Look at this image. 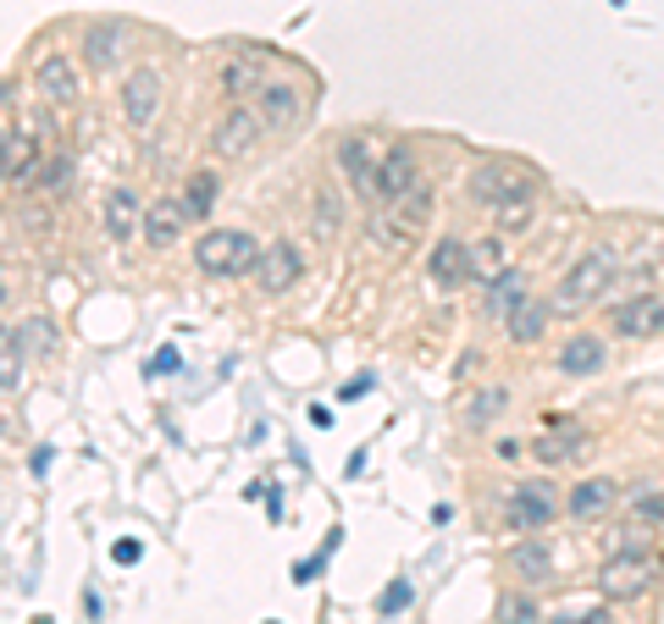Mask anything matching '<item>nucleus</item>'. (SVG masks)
Segmentation results:
<instances>
[{
    "instance_id": "1",
    "label": "nucleus",
    "mask_w": 664,
    "mask_h": 624,
    "mask_svg": "<svg viewBox=\"0 0 664 624\" xmlns=\"http://www.w3.org/2000/svg\"><path fill=\"white\" fill-rule=\"evenodd\" d=\"M614 277H620V260H614V249H592V255H581L565 277H559V288H554V315H581V310H592L609 288H614Z\"/></svg>"
},
{
    "instance_id": "2",
    "label": "nucleus",
    "mask_w": 664,
    "mask_h": 624,
    "mask_svg": "<svg viewBox=\"0 0 664 624\" xmlns=\"http://www.w3.org/2000/svg\"><path fill=\"white\" fill-rule=\"evenodd\" d=\"M255 260H260V244L238 227H211L194 244V266L211 277H244V271H255Z\"/></svg>"
},
{
    "instance_id": "3",
    "label": "nucleus",
    "mask_w": 664,
    "mask_h": 624,
    "mask_svg": "<svg viewBox=\"0 0 664 624\" xmlns=\"http://www.w3.org/2000/svg\"><path fill=\"white\" fill-rule=\"evenodd\" d=\"M471 205L482 211H499V205H515V200H537V177L526 166H510V161H482L465 183Z\"/></svg>"
},
{
    "instance_id": "4",
    "label": "nucleus",
    "mask_w": 664,
    "mask_h": 624,
    "mask_svg": "<svg viewBox=\"0 0 664 624\" xmlns=\"http://www.w3.org/2000/svg\"><path fill=\"white\" fill-rule=\"evenodd\" d=\"M653 585V558L647 552H609L603 563H598V591L609 596V602H631V596H642Z\"/></svg>"
},
{
    "instance_id": "5",
    "label": "nucleus",
    "mask_w": 664,
    "mask_h": 624,
    "mask_svg": "<svg viewBox=\"0 0 664 624\" xmlns=\"http://www.w3.org/2000/svg\"><path fill=\"white\" fill-rule=\"evenodd\" d=\"M565 503H559V492L548 486V481H521L515 492H510V508H504V519H510V530H548L554 525V514H559Z\"/></svg>"
},
{
    "instance_id": "6",
    "label": "nucleus",
    "mask_w": 664,
    "mask_h": 624,
    "mask_svg": "<svg viewBox=\"0 0 664 624\" xmlns=\"http://www.w3.org/2000/svg\"><path fill=\"white\" fill-rule=\"evenodd\" d=\"M609 332H614V337H625V343L658 337V332H664V299H658V293L620 299V304L609 310Z\"/></svg>"
},
{
    "instance_id": "7",
    "label": "nucleus",
    "mask_w": 664,
    "mask_h": 624,
    "mask_svg": "<svg viewBox=\"0 0 664 624\" xmlns=\"http://www.w3.org/2000/svg\"><path fill=\"white\" fill-rule=\"evenodd\" d=\"M255 144H260V117H255L244 100H233V106L222 111L216 133H211V150H216L222 161H244Z\"/></svg>"
},
{
    "instance_id": "8",
    "label": "nucleus",
    "mask_w": 664,
    "mask_h": 624,
    "mask_svg": "<svg viewBox=\"0 0 664 624\" xmlns=\"http://www.w3.org/2000/svg\"><path fill=\"white\" fill-rule=\"evenodd\" d=\"M410 189H421V161H416V150H410V144L383 150V155H377V205H394V200H405Z\"/></svg>"
},
{
    "instance_id": "9",
    "label": "nucleus",
    "mask_w": 664,
    "mask_h": 624,
    "mask_svg": "<svg viewBox=\"0 0 664 624\" xmlns=\"http://www.w3.org/2000/svg\"><path fill=\"white\" fill-rule=\"evenodd\" d=\"M161 73L156 67H139L128 84H122V117H128V128H156V117H161Z\"/></svg>"
},
{
    "instance_id": "10",
    "label": "nucleus",
    "mask_w": 664,
    "mask_h": 624,
    "mask_svg": "<svg viewBox=\"0 0 664 624\" xmlns=\"http://www.w3.org/2000/svg\"><path fill=\"white\" fill-rule=\"evenodd\" d=\"M255 117H260V128H271V133H293V128H299V117H304L299 89H293V84H282V78H266V84H260V95H255Z\"/></svg>"
},
{
    "instance_id": "11",
    "label": "nucleus",
    "mask_w": 664,
    "mask_h": 624,
    "mask_svg": "<svg viewBox=\"0 0 664 624\" xmlns=\"http://www.w3.org/2000/svg\"><path fill=\"white\" fill-rule=\"evenodd\" d=\"M339 166H344L350 189L377 205V150H372L366 133H344V139H339Z\"/></svg>"
},
{
    "instance_id": "12",
    "label": "nucleus",
    "mask_w": 664,
    "mask_h": 624,
    "mask_svg": "<svg viewBox=\"0 0 664 624\" xmlns=\"http://www.w3.org/2000/svg\"><path fill=\"white\" fill-rule=\"evenodd\" d=\"M299 266H304V260H299V249H293L288 238H277V244H266V249H260V260H255V271H249V277H255V288H260V293H288V288L299 282Z\"/></svg>"
},
{
    "instance_id": "13",
    "label": "nucleus",
    "mask_w": 664,
    "mask_h": 624,
    "mask_svg": "<svg viewBox=\"0 0 664 624\" xmlns=\"http://www.w3.org/2000/svg\"><path fill=\"white\" fill-rule=\"evenodd\" d=\"M614 503H620V486H614L609 475H587V481H576V486H570L565 514H570V519H581V525H592V519H603Z\"/></svg>"
},
{
    "instance_id": "14",
    "label": "nucleus",
    "mask_w": 664,
    "mask_h": 624,
    "mask_svg": "<svg viewBox=\"0 0 664 624\" xmlns=\"http://www.w3.org/2000/svg\"><path fill=\"white\" fill-rule=\"evenodd\" d=\"M122 51H128V29L122 23H89L84 29V67L111 73L122 62Z\"/></svg>"
},
{
    "instance_id": "15",
    "label": "nucleus",
    "mask_w": 664,
    "mask_h": 624,
    "mask_svg": "<svg viewBox=\"0 0 664 624\" xmlns=\"http://www.w3.org/2000/svg\"><path fill=\"white\" fill-rule=\"evenodd\" d=\"M266 84V51H238L222 62V95L227 100H244V95H260Z\"/></svg>"
},
{
    "instance_id": "16",
    "label": "nucleus",
    "mask_w": 664,
    "mask_h": 624,
    "mask_svg": "<svg viewBox=\"0 0 664 624\" xmlns=\"http://www.w3.org/2000/svg\"><path fill=\"white\" fill-rule=\"evenodd\" d=\"M34 89H40L51 106H73L78 89H84V78H78V67H73L67 56H45V62L34 67Z\"/></svg>"
},
{
    "instance_id": "17",
    "label": "nucleus",
    "mask_w": 664,
    "mask_h": 624,
    "mask_svg": "<svg viewBox=\"0 0 664 624\" xmlns=\"http://www.w3.org/2000/svg\"><path fill=\"white\" fill-rule=\"evenodd\" d=\"M510 574H515V580H526V585L554 580V547H548V541H537V536L515 541V547H510Z\"/></svg>"
},
{
    "instance_id": "18",
    "label": "nucleus",
    "mask_w": 664,
    "mask_h": 624,
    "mask_svg": "<svg viewBox=\"0 0 664 624\" xmlns=\"http://www.w3.org/2000/svg\"><path fill=\"white\" fill-rule=\"evenodd\" d=\"M183 227H189L183 205H178V200H156V205L144 211V227H139V233H144V244H150V249H172Z\"/></svg>"
},
{
    "instance_id": "19",
    "label": "nucleus",
    "mask_w": 664,
    "mask_h": 624,
    "mask_svg": "<svg viewBox=\"0 0 664 624\" xmlns=\"http://www.w3.org/2000/svg\"><path fill=\"white\" fill-rule=\"evenodd\" d=\"M465 271H471V282H499V277L510 271L504 233H493V238H471V244H465Z\"/></svg>"
},
{
    "instance_id": "20",
    "label": "nucleus",
    "mask_w": 664,
    "mask_h": 624,
    "mask_svg": "<svg viewBox=\"0 0 664 624\" xmlns=\"http://www.w3.org/2000/svg\"><path fill=\"white\" fill-rule=\"evenodd\" d=\"M603 359H609V348H603V337H592V332H581V337H570L565 348H559V376H598L603 370Z\"/></svg>"
},
{
    "instance_id": "21",
    "label": "nucleus",
    "mask_w": 664,
    "mask_h": 624,
    "mask_svg": "<svg viewBox=\"0 0 664 624\" xmlns=\"http://www.w3.org/2000/svg\"><path fill=\"white\" fill-rule=\"evenodd\" d=\"M139 227H144V205L133 200V189H111V194H106V238L122 244V238H133Z\"/></svg>"
},
{
    "instance_id": "22",
    "label": "nucleus",
    "mask_w": 664,
    "mask_h": 624,
    "mask_svg": "<svg viewBox=\"0 0 664 624\" xmlns=\"http://www.w3.org/2000/svg\"><path fill=\"white\" fill-rule=\"evenodd\" d=\"M216 194H222V177H216V172H189V177H183L178 205H183V216H189V222H211Z\"/></svg>"
},
{
    "instance_id": "23",
    "label": "nucleus",
    "mask_w": 664,
    "mask_h": 624,
    "mask_svg": "<svg viewBox=\"0 0 664 624\" xmlns=\"http://www.w3.org/2000/svg\"><path fill=\"white\" fill-rule=\"evenodd\" d=\"M427 271H432V282H438V288H460V282L471 277V271H465V244H460V238H443V244L432 249Z\"/></svg>"
},
{
    "instance_id": "24",
    "label": "nucleus",
    "mask_w": 664,
    "mask_h": 624,
    "mask_svg": "<svg viewBox=\"0 0 664 624\" xmlns=\"http://www.w3.org/2000/svg\"><path fill=\"white\" fill-rule=\"evenodd\" d=\"M521 304H526V277H521V271H504L499 282H488V304H482V310H488L493 321H510Z\"/></svg>"
},
{
    "instance_id": "25",
    "label": "nucleus",
    "mask_w": 664,
    "mask_h": 624,
    "mask_svg": "<svg viewBox=\"0 0 664 624\" xmlns=\"http://www.w3.org/2000/svg\"><path fill=\"white\" fill-rule=\"evenodd\" d=\"M548 321H554V304H543V299H526L510 321H504V332H510V343H537L543 332H548Z\"/></svg>"
},
{
    "instance_id": "26",
    "label": "nucleus",
    "mask_w": 664,
    "mask_h": 624,
    "mask_svg": "<svg viewBox=\"0 0 664 624\" xmlns=\"http://www.w3.org/2000/svg\"><path fill=\"white\" fill-rule=\"evenodd\" d=\"M23 387V337L12 326H0V392Z\"/></svg>"
},
{
    "instance_id": "27",
    "label": "nucleus",
    "mask_w": 664,
    "mask_h": 624,
    "mask_svg": "<svg viewBox=\"0 0 664 624\" xmlns=\"http://www.w3.org/2000/svg\"><path fill=\"white\" fill-rule=\"evenodd\" d=\"M504 409H510V387H482V392L465 404V426L482 431V426H488L493 415H504Z\"/></svg>"
},
{
    "instance_id": "28",
    "label": "nucleus",
    "mask_w": 664,
    "mask_h": 624,
    "mask_svg": "<svg viewBox=\"0 0 664 624\" xmlns=\"http://www.w3.org/2000/svg\"><path fill=\"white\" fill-rule=\"evenodd\" d=\"M614 552H653V525L647 519H620L614 525Z\"/></svg>"
},
{
    "instance_id": "29",
    "label": "nucleus",
    "mask_w": 664,
    "mask_h": 624,
    "mask_svg": "<svg viewBox=\"0 0 664 624\" xmlns=\"http://www.w3.org/2000/svg\"><path fill=\"white\" fill-rule=\"evenodd\" d=\"M339 222H344V205H339V194H332V189H315V233L321 238H332V233H339Z\"/></svg>"
},
{
    "instance_id": "30",
    "label": "nucleus",
    "mask_w": 664,
    "mask_h": 624,
    "mask_svg": "<svg viewBox=\"0 0 664 624\" xmlns=\"http://www.w3.org/2000/svg\"><path fill=\"white\" fill-rule=\"evenodd\" d=\"M339 541H344V530H332V536H326V541H321V552H310V558H299V563H293V569H288V574H293V580H299V585H310V580H315V574H321V563H326V558H332V552H339Z\"/></svg>"
},
{
    "instance_id": "31",
    "label": "nucleus",
    "mask_w": 664,
    "mask_h": 624,
    "mask_svg": "<svg viewBox=\"0 0 664 624\" xmlns=\"http://www.w3.org/2000/svg\"><path fill=\"white\" fill-rule=\"evenodd\" d=\"M537 618H543V607H537L526 591H515V596L499 602V624H537Z\"/></svg>"
},
{
    "instance_id": "32",
    "label": "nucleus",
    "mask_w": 664,
    "mask_h": 624,
    "mask_svg": "<svg viewBox=\"0 0 664 624\" xmlns=\"http://www.w3.org/2000/svg\"><path fill=\"white\" fill-rule=\"evenodd\" d=\"M493 227H499V233H526V227H532V200L499 205V211H493Z\"/></svg>"
},
{
    "instance_id": "33",
    "label": "nucleus",
    "mask_w": 664,
    "mask_h": 624,
    "mask_svg": "<svg viewBox=\"0 0 664 624\" xmlns=\"http://www.w3.org/2000/svg\"><path fill=\"white\" fill-rule=\"evenodd\" d=\"M410 596H416V591H410V580H394V585L383 591V607H377V613H383V618H394L399 607H410Z\"/></svg>"
},
{
    "instance_id": "34",
    "label": "nucleus",
    "mask_w": 664,
    "mask_h": 624,
    "mask_svg": "<svg viewBox=\"0 0 664 624\" xmlns=\"http://www.w3.org/2000/svg\"><path fill=\"white\" fill-rule=\"evenodd\" d=\"M532 453H537L543 464H565V459H570V448H565V437H537V442H532Z\"/></svg>"
},
{
    "instance_id": "35",
    "label": "nucleus",
    "mask_w": 664,
    "mask_h": 624,
    "mask_svg": "<svg viewBox=\"0 0 664 624\" xmlns=\"http://www.w3.org/2000/svg\"><path fill=\"white\" fill-rule=\"evenodd\" d=\"M372 387H377V376H372V370H361V376H350V381L339 387V404H355V398H366Z\"/></svg>"
},
{
    "instance_id": "36",
    "label": "nucleus",
    "mask_w": 664,
    "mask_h": 624,
    "mask_svg": "<svg viewBox=\"0 0 664 624\" xmlns=\"http://www.w3.org/2000/svg\"><path fill=\"white\" fill-rule=\"evenodd\" d=\"M178 365H183V359H178V348H156V359H150L144 370H150V376H172Z\"/></svg>"
},
{
    "instance_id": "37",
    "label": "nucleus",
    "mask_w": 664,
    "mask_h": 624,
    "mask_svg": "<svg viewBox=\"0 0 664 624\" xmlns=\"http://www.w3.org/2000/svg\"><path fill=\"white\" fill-rule=\"evenodd\" d=\"M73 183V161H51L45 166V189H67Z\"/></svg>"
},
{
    "instance_id": "38",
    "label": "nucleus",
    "mask_w": 664,
    "mask_h": 624,
    "mask_svg": "<svg viewBox=\"0 0 664 624\" xmlns=\"http://www.w3.org/2000/svg\"><path fill=\"white\" fill-rule=\"evenodd\" d=\"M111 558H117V563H122V569H128V563H139V558H144V547H139V541H133V536H122V541H117V547H111Z\"/></svg>"
},
{
    "instance_id": "39",
    "label": "nucleus",
    "mask_w": 664,
    "mask_h": 624,
    "mask_svg": "<svg viewBox=\"0 0 664 624\" xmlns=\"http://www.w3.org/2000/svg\"><path fill=\"white\" fill-rule=\"evenodd\" d=\"M554 624H614V618H609V607H592V613H559Z\"/></svg>"
},
{
    "instance_id": "40",
    "label": "nucleus",
    "mask_w": 664,
    "mask_h": 624,
    "mask_svg": "<svg viewBox=\"0 0 664 624\" xmlns=\"http://www.w3.org/2000/svg\"><path fill=\"white\" fill-rule=\"evenodd\" d=\"M12 172H18V161H12V139L0 133V183H12Z\"/></svg>"
},
{
    "instance_id": "41",
    "label": "nucleus",
    "mask_w": 664,
    "mask_h": 624,
    "mask_svg": "<svg viewBox=\"0 0 664 624\" xmlns=\"http://www.w3.org/2000/svg\"><path fill=\"white\" fill-rule=\"evenodd\" d=\"M493 453H499V459H504V464H515V459H521V453H526V448H521V442H515V437H504V442H493Z\"/></svg>"
},
{
    "instance_id": "42",
    "label": "nucleus",
    "mask_w": 664,
    "mask_h": 624,
    "mask_svg": "<svg viewBox=\"0 0 664 624\" xmlns=\"http://www.w3.org/2000/svg\"><path fill=\"white\" fill-rule=\"evenodd\" d=\"M310 426H332V409H326V404H310Z\"/></svg>"
}]
</instances>
